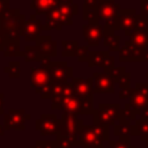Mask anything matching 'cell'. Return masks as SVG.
<instances>
[{
  "mask_svg": "<svg viewBox=\"0 0 148 148\" xmlns=\"http://www.w3.org/2000/svg\"><path fill=\"white\" fill-rule=\"evenodd\" d=\"M25 21V15L18 8H9L0 18V32L8 39H20Z\"/></svg>",
  "mask_w": 148,
  "mask_h": 148,
  "instance_id": "cell-1",
  "label": "cell"
},
{
  "mask_svg": "<svg viewBox=\"0 0 148 148\" xmlns=\"http://www.w3.org/2000/svg\"><path fill=\"white\" fill-rule=\"evenodd\" d=\"M105 141H110L109 126L105 125H83L79 133V142L82 147H103Z\"/></svg>",
  "mask_w": 148,
  "mask_h": 148,
  "instance_id": "cell-2",
  "label": "cell"
},
{
  "mask_svg": "<svg viewBox=\"0 0 148 148\" xmlns=\"http://www.w3.org/2000/svg\"><path fill=\"white\" fill-rule=\"evenodd\" d=\"M83 127V120L77 118V114L64 112L59 119V130L57 135L65 136L71 140L73 146H80L79 133Z\"/></svg>",
  "mask_w": 148,
  "mask_h": 148,
  "instance_id": "cell-3",
  "label": "cell"
},
{
  "mask_svg": "<svg viewBox=\"0 0 148 148\" xmlns=\"http://www.w3.org/2000/svg\"><path fill=\"white\" fill-rule=\"evenodd\" d=\"M120 5L112 0H99L97 6V20L105 21L104 28L117 31V18L120 10Z\"/></svg>",
  "mask_w": 148,
  "mask_h": 148,
  "instance_id": "cell-4",
  "label": "cell"
},
{
  "mask_svg": "<svg viewBox=\"0 0 148 148\" xmlns=\"http://www.w3.org/2000/svg\"><path fill=\"white\" fill-rule=\"evenodd\" d=\"M120 104L118 103H99L94 112V124L111 126L118 120L120 112Z\"/></svg>",
  "mask_w": 148,
  "mask_h": 148,
  "instance_id": "cell-5",
  "label": "cell"
},
{
  "mask_svg": "<svg viewBox=\"0 0 148 148\" xmlns=\"http://www.w3.org/2000/svg\"><path fill=\"white\" fill-rule=\"evenodd\" d=\"M30 119L31 116L24 109H10L8 113L3 114V128L5 131H24L25 121Z\"/></svg>",
  "mask_w": 148,
  "mask_h": 148,
  "instance_id": "cell-6",
  "label": "cell"
},
{
  "mask_svg": "<svg viewBox=\"0 0 148 148\" xmlns=\"http://www.w3.org/2000/svg\"><path fill=\"white\" fill-rule=\"evenodd\" d=\"M119 61L120 62H148V51L146 49H140L130 40H126L119 50Z\"/></svg>",
  "mask_w": 148,
  "mask_h": 148,
  "instance_id": "cell-7",
  "label": "cell"
},
{
  "mask_svg": "<svg viewBox=\"0 0 148 148\" xmlns=\"http://www.w3.org/2000/svg\"><path fill=\"white\" fill-rule=\"evenodd\" d=\"M30 87L35 89V92L39 95L45 88H47L52 83V79L49 72L47 66L40 65L37 68H30Z\"/></svg>",
  "mask_w": 148,
  "mask_h": 148,
  "instance_id": "cell-8",
  "label": "cell"
},
{
  "mask_svg": "<svg viewBox=\"0 0 148 148\" xmlns=\"http://www.w3.org/2000/svg\"><path fill=\"white\" fill-rule=\"evenodd\" d=\"M73 94L79 101L94 99V79L92 77H73Z\"/></svg>",
  "mask_w": 148,
  "mask_h": 148,
  "instance_id": "cell-9",
  "label": "cell"
},
{
  "mask_svg": "<svg viewBox=\"0 0 148 148\" xmlns=\"http://www.w3.org/2000/svg\"><path fill=\"white\" fill-rule=\"evenodd\" d=\"M47 68L52 82L65 83L73 79V68L66 61H51Z\"/></svg>",
  "mask_w": 148,
  "mask_h": 148,
  "instance_id": "cell-10",
  "label": "cell"
},
{
  "mask_svg": "<svg viewBox=\"0 0 148 148\" xmlns=\"http://www.w3.org/2000/svg\"><path fill=\"white\" fill-rule=\"evenodd\" d=\"M35 130L38 131L42 136L57 135L59 130V119L53 113L42 114L35 121Z\"/></svg>",
  "mask_w": 148,
  "mask_h": 148,
  "instance_id": "cell-11",
  "label": "cell"
},
{
  "mask_svg": "<svg viewBox=\"0 0 148 148\" xmlns=\"http://www.w3.org/2000/svg\"><path fill=\"white\" fill-rule=\"evenodd\" d=\"M83 39L88 46H98L104 36V25L99 22H90L82 27Z\"/></svg>",
  "mask_w": 148,
  "mask_h": 148,
  "instance_id": "cell-12",
  "label": "cell"
},
{
  "mask_svg": "<svg viewBox=\"0 0 148 148\" xmlns=\"http://www.w3.org/2000/svg\"><path fill=\"white\" fill-rule=\"evenodd\" d=\"M128 104L138 110L148 108V83L136 82L134 91L128 98Z\"/></svg>",
  "mask_w": 148,
  "mask_h": 148,
  "instance_id": "cell-13",
  "label": "cell"
},
{
  "mask_svg": "<svg viewBox=\"0 0 148 148\" xmlns=\"http://www.w3.org/2000/svg\"><path fill=\"white\" fill-rule=\"evenodd\" d=\"M135 16H136V12L134 8L120 9L117 18V30H121L126 36H130L134 30Z\"/></svg>",
  "mask_w": 148,
  "mask_h": 148,
  "instance_id": "cell-14",
  "label": "cell"
},
{
  "mask_svg": "<svg viewBox=\"0 0 148 148\" xmlns=\"http://www.w3.org/2000/svg\"><path fill=\"white\" fill-rule=\"evenodd\" d=\"M73 20L67 18L56 7L46 14V22L43 25V30H61L64 25H72Z\"/></svg>",
  "mask_w": 148,
  "mask_h": 148,
  "instance_id": "cell-15",
  "label": "cell"
},
{
  "mask_svg": "<svg viewBox=\"0 0 148 148\" xmlns=\"http://www.w3.org/2000/svg\"><path fill=\"white\" fill-rule=\"evenodd\" d=\"M94 79V92L95 94H113L114 92V81L105 72H95L92 74Z\"/></svg>",
  "mask_w": 148,
  "mask_h": 148,
  "instance_id": "cell-16",
  "label": "cell"
},
{
  "mask_svg": "<svg viewBox=\"0 0 148 148\" xmlns=\"http://www.w3.org/2000/svg\"><path fill=\"white\" fill-rule=\"evenodd\" d=\"M51 109L53 110H61L64 112L74 113L79 116L80 111V101L73 95L58 98V99H51Z\"/></svg>",
  "mask_w": 148,
  "mask_h": 148,
  "instance_id": "cell-17",
  "label": "cell"
},
{
  "mask_svg": "<svg viewBox=\"0 0 148 148\" xmlns=\"http://www.w3.org/2000/svg\"><path fill=\"white\" fill-rule=\"evenodd\" d=\"M43 30L42 21L36 17V14H31L30 17L25 21L22 36L27 42H36V39L40 36Z\"/></svg>",
  "mask_w": 148,
  "mask_h": 148,
  "instance_id": "cell-18",
  "label": "cell"
},
{
  "mask_svg": "<svg viewBox=\"0 0 148 148\" xmlns=\"http://www.w3.org/2000/svg\"><path fill=\"white\" fill-rule=\"evenodd\" d=\"M35 45L37 46L42 58H51L57 56V47L58 44L56 40L51 38L50 35H40L36 42Z\"/></svg>",
  "mask_w": 148,
  "mask_h": 148,
  "instance_id": "cell-19",
  "label": "cell"
},
{
  "mask_svg": "<svg viewBox=\"0 0 148 148\" xmlns=\"http://www.w3.org/2000/svg\"><path fill=\"white\" fill-rule=\"evenodd\" d=\"M99 0H84L82 7V18L84 21L90 22H98L97 20V6Z\"/></svg>",
  "mask_w": 148,
  "mask_h": 148,
  "instance_id": "cell-20",
  "label": "cell"
},
{
  "mask_svg": "<svg viewBox=\"0 0 148 148\" xmlns=\"http://www.w3.org/2000/svg\"><path fill=\"white\" fill-rule=\"evenodd\" d=\"M58 5V0H31L30 8L35 12L36 15L47 14L50 10L56 8Z\"/></svg>",
  "mask_w": 148,
  "mask_h": 148,
  "instance_id": "cell-21",
  "label": "cell"
},
{
  "mask_svg": "<svg viewBox=\"0 0 148 148\" xmlns=\"http://www.w3.org/2000/svg\"><path fill=\"white\" fill-rule=\"evenodd\" d=\"M116 31L109 30L104 28L103 36V45L109 49V51H118L120 50V36L114 34Z\"/></svg>",
  "mask_w": 148,
  "mask_h": 148,
  "instance_id": "cell-22",
  "label": "cell"
},
{
  "mask_svg": "<svg viewBox=\"0 0 148 148\" xmlns=\"http://www.w3.org/2000/svg\"><path fill=\"white\" fill-rule=\"evenodd\" d=\"M131 135L139 136L142 141H147L148 140V121L138 118L132 125Z\"/></svg>",
  "mask_w": 148,
  "mask_h": 148,
  "instance_id": "cell-23",
  "label": "cell"
},
{
  "mask_svg": "<svg viewBox=\"0 0 148 148\" xmlns=\"http://www.w3.org/2000/svg\"><path fill=\"white\" fill-rule=\"evenodd\" d=\"M130 43L133 45L140 47V49H147L148 47V30L146 31H133L130 36Z\"/></svg>",
  "mask_w": 148,
  "mask_h": 148,
  "instance_id": "cell-24",
  "label": "cell"
},
{
  "mask_svg": "<svg viewBox=\"0 0 148 148\" xmlns=\"http://www.w3.org/2000/svg\"><path fill=\"white\" fill-rule=\"evenodd\" d=\"M139 113H140V110L138 109H134L132 108L128 103L125 104V108L120 109V112H119V117H118V121H135L138 118H139Z\"/></svg>",
  "mask_w": 148,
  "mask_h": 148,
  "instance_id": "cell-25",
  "label": "cell"
},
{
  "mask_svg": "<svg viewBox=\"0 0 148 148\" xmlns=\"http://www.w3.org/2000/svg\"><path fill=\"white\" fill-rule=\"evenodd\" d=\"M110 56V51H91L88 60V66L92 67H102L105 59Z\"/></svg>",
  "mask_w": 148,
  "mask_h": 148,
  "instance_id": "cell-26",
  "label": "cell"
},
{
  "mask_svg": "<svg viewBox=\"0 0 148 148\" xmlns=\"http://www.w3.org/2000/svg\"><path fill=\"white\" fill-rule=\"evenodd\" d=\"M2 52L5 57H23V52L20 49V39H8Z\"/></svg>",
  "mask_w": 148,
  "mask_h": 148,
  "instance_id": "cell-27",
  "label": "cell"
},
{
  "mask_svg": "<svg viewBox=\"0 0 148 148\" xmlns=\"http://www.w3.org/2000/svg\"><path fill=\"white\" fill-rule=\"evenodd\" d=\"M131 121H119L118 125H113V133L119 139H131Z\"/></svg>",
  "mask_w": 148,
  "mask_h": 148,
  "instance_id": "cell-28",
  "label": "cell"
},
{
  "mask_svg": "<svg viewBox=\"0 0 148 148\" xmlns=\"http://www.w3.org/2000/svg\"><path fill=\"white\" fill-rule=\"evenodd\" d=\"M57 8L61 12L64 16H66L69 20H73V16L77 14V5L74 1L71 2H58Z\"/></svg>",
  "mask_w": 148,
  "mask_h": 148,
  "instance_id": "cell-29",
  "label": "cell"
},
{
  "mask_svg": "<svg viewBox=\"0 0 148 148\" xmlns=\"http://www.w3.org/2000/svg\"><path fill=\"white\" fill-rule=\"evenodd\" d=\"M62 46V57H76L77 56V50H79V43L77 40H62L61 42Z\"/></svg>",
  "mask_w": 148,
  "mask_h": 148,
  "instance_id": "cell-30",
  "label": "cell"
},
{
  "mask_svg": "<svg viewBox=\"0 0 148 148\" xmlns=\"http://www.w3.org/2000/svg\"><path fill=\"white\" fill-rule=\"evenodd\" d=\"M23 58L27 62L30 61H40L43 58L36 45H27L23 51Z\"/></svg>",
  "mask_w": 148,
  "mask_h": 148,
  "instance_id": "cell-31",
  "label": "cell"
},
{
  "mask_svg": "<svg viewBox=\"0 0 148 148\" xmlns=\"http://www.w3.org/2000/svg\"><path fill=\"white\" fill-rule=\"evenodd\" d=\"M3 72L8 74L10 79H17L20 77V61H10L7 66L3 67Z\"/></svg>",
  "mask_w": 148,
  "mask_h": 148,
  "instance_id": "cell-32",
  "label": "cell"
},
{
  "mask_svg": "<svg viewBox=\"0 0 148 148\" xmlns=\"http://www.w3.org/2000/svg\"><path fill=\"white\" fill-rule=\"evenodd\" d=\"M94 99H86L80 101V111L79 114H94Z\"/></svg>",
  "mask_w": 148,
  "mask_h": 148,
  "instance_id": "cell-33",
  "label": "cell"
},
{
  "mask_svg": "<svg viewBox=\"0 0 148 148\" xmlns=\"http://www.w3.org/2000/svg\"><path fill=\"white\" fill-rule=\"evenodd\" d=\"M146 30H148V18L142 16L141 14H136L133 31H146Z\"/></svg>",
  "mask_w": 148,
  "mask_h": 148,
  "instance_id": "cell-34",
  "label": "cell"
},
{
  "mask_svg": "<svg viewBox=\"0 0 148 148\" xmlns=\"http://www.w3.org/2000/svg\"><path fill=\"white\" fill-rule=\"evenodd\" d=\"M110 148H135V146L131 145V139H119L117 141H109Z\"/></svg>",
  "mask_w": 148,
  "mask_h": 148,
  "instance_id": "cell-35",
  "label": "cell"
},
{
  "mask_svg": "<svg viewBox=\"0 0 148 148\" xmlns=\"http://www.w3.org/2000/svg\"><path fill=\"white\" fill-rule=\"evenodd\" d=\"M90 50H89V46L88 45H84V46H80L79 50H77V56H76V59L77 61L80 62H84L89 60V57H90Z\"/></svg>",
  "mask_w": 148,
  "mask_h": 148,
  "instance_id": "cell-36",
  "label": "cell"
},
{
  "mask_svg": "<svg viewBox=\"0 0 148 148\" xmlns=\"http://www.w3.org/2000/svg\"><path fill=\"white\" fill-rule=\"evenodd\" d=\"M126 72H127V71H126L125 67L119 66V67H113V68H111L110 71H108V72H105V73H108V74L113 79L114 83H117V81H118V80H119Z\"/></svg>",
  "mask_w": 148,
  "mask_h": 148,
  "instance_id": "cell-37",
  "label": "cell"
},
{
  "mask_svg": "<svg viewBox=\"0 0 148 148\" xmlns=\"http://www.w3.org/2000/svg\"><path fill=\"white\" fill-rule=\"evenodd\" d=\"M30 148H58L57 147V142L54 141H50V140H37L34 146H31Z\"/></svg>",
  "mask_w": 148,
  "mask_h": 148,
  "instance_id": "cell-38",
  "label": "cell"
},
{
  "mask_svg": "<svg viewBox=\"0 0 148 148\" xmlns=\"http://www.w3.org/2000/svg\"><path fill=\"white\" fill-rule=\"evenodd\" d=\"M117 84L119 86L120 89L130 88V87H131V73H130V72H126V73L117 81Z\"/></svg>",
  "mask_w": 148,
  "mask_h": 148,
  "instance_id": "cell-39",
  "label": "cell"
},
{
  "mask_svg": "<svg viewBox=\"0 0 148 148\" xmlns=\"http://www.w3.org/2000/svg\"><path fill=\"white\" fill-rule=\"evenodd\" d=\"M56 142H57V147L58 148H74V146L71 142V140L65 138V136H61V135H57Z\"/></svg>",
  "mask_w": 148,
  "mask_h": 148,
  "instance_id": "cell-40",
  "label": "cell"
},
{
  "mask_svg": "<svg viewBox=\"0 0 148 148\" xmlns=\"http://www.w3.org/2000/svg\"><path fill=\"white\" fill-rule=\"evenodd\" d=\"M113 67H114V57L109 56V57L105 59V61H104V64H103V66H102L101 68L103 69V72H108V71H110V69L113 68Z\"/></svg>",
  "mask_w": 148,
  "mask_h": 148,
  "instance_id": "cell-41",
  "label": "cell"
},
{
  "mask_svg": "<svg viewBox=\"0 0 148 148\" xmlns=\"http://www.w3.org/2000/svg\"><path fill=\"white\" fill-rule=\"evenodd\" d=\"M134 91V88H125V89H120L119 91V98L120 99H127L131 97L132 92Z\"/></svg>",
  "mask_w": 148,
  "mask_h": 148,
  "instance_id": "cell-42",
  "label": "cell"
},
{
  "mask_svg": "<svg viewBox=\"0 0 148 148\" xmlns=\"http://www.w3.org/2000/svg\"><path fill=\"white\" fill-rule=\"evenodd\" d=\"M140 14L148 18V0H140Z\"/></svg>",
  "mask_w": 148,
  "mask_h": 148,
  "instance_id": "cell-43",
  "label": "cell"
},
{
  "mask_svg": "<svg viewBox=\"0 0 148 148\" xmlns=\"http://www.w3.org/2000/svg\"><path fill=\"white\" fill-rule=\"evenodd\" d=\"M10 1L9 0H0V18L2 17V15L10 8L9 7Z\"/></svg>",
  "mask_w": 148,
  "mask_h": 148,
  "instance_id": "cell-44",
  "label": "cell"
},
{
  "mask_svg": "<svg viewBox=\"0 0 148 148\" xmlns=\"http://www.w3.org/2000/svg\"><path fill=\"white\" fill-rule=\"evenodd\" d=\"M7 42H8V38L6 37V35H3L2 32H0V51H3Z\"/></svg>",
  "mask_w": 148,
  "mask_h": 148,
  "instance_id": "cell-45",
  "label": "cell"
},
{
  "mask_svg": "<svg viewBox=\"0 0 148 148\" xmlns=\"http://www.w3.org/2000/svg\"><path fill=\"white\" fill-rule=\"evenodd\" d=\"M139 119H143V120H147V121H148V108H147V109H142V110H140Z\"/></svg>",
  "mask_w": 148,
  "mask_h": 148,
  "instance_id": "cell-46",
  "label": "cell"
},
{
  "mask_svg": "<svg viewBox=\"0 0 148 148\" xmlns=\"http://www.w3.org/2000/svg\"><path fill=\"white\" fill-rule=\"evenodd\" d=\"M3 103H5V96L0 92V116L3 114Z\"/></svg>",
  "mask_w": 148,
  "mask_h": 148,
  "instance_id": "cell-47",
  "label": "cell"
},
{
  "mask_svg": "<svg viewBox=\"0 0 148 148\" xmlns=\"http://www.w3.org/2000/svg\"><path fill=\"white\" fill-rule=\"evenodd\" d=\"M5 133V128H3V125H0V136H2Z\"/></svg>",
  "mask_w": 148,
  "mask_h": 148,
  "instance_id": "cell-48",
  "label": "cell"
},
{
  "mask_svg": "<svg viewBox=\"0 0 148 148\" xmlns=\"http://www.w3.org/2000/svg\"><path fill=\"white\" fill-rule=\"evenodd\" d=\"M71 1H74V0H58V2H71Z\"/></svg>",
  "mask_w": 148,
  "mask_h": 148,
  "instance_id": "cell-49",
  "label": "cell"
},
{
  "mask_svg": "<svg viewBox=\"0 0 148 148\" xmlns=\"http://www.w3.org/2000/svg\"><path fill=\"white\" fill-rule=\"evenodd\" d=\"M83 148H104V147H90V146H84Z\"/></svg>",
  "mask_w": 148,
  "mask_h": 148,
  "instance_id": "cell-50",
  "label": "cell"
},
{
  "mask_svg": "<svg viewBox=\"0 0 148 148\" xmlns=\"http://www.w3.org/2000/svg\"><path fill=\"white\" fill-rule=\"evenodd\" d=\"M145 142H146V146L148 147V140H147V141H145Z\"/></svg>",
  "mask_w": 148,
  "mask_h": 148,
  "instance_id": "cell-51",
  "label": "cell"
},
{
  "mask_svg": "<svg viewBox=\"0 0 148 148\" xmlns=\"http://www.w3.org/2000/svg\"><path fill=\"white\" fill-rule=\"evenodd\" d=\"M146 77H147V79H148V72H147V73H146Z\"/></svg>",
  "mask_w": 148,
  "mask_h": 148,
  "instance_id": "cell-52",
  "label": "cell"
},
{
  "mask_svg": "<svg viewBox=\"0 0 148 148\" xmlns=\"http://www.w3.org/2000/svg\"><path fill=\"white\" fill-rule=\"evenodd\" d=\"M112 1H114V0H112Z\"/></svg>",
  "mask_w": 148,
  "mask_h": 148,
  "instance_id": "cell-53",
  "label": "cell"
}]
</instances>
